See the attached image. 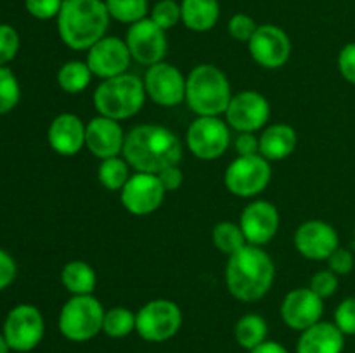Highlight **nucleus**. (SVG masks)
<instances>
[{"label":"nucleus","mask_w":355,"mask_h":353,"mask_svg":"<svg viewBox=\"0 0 355 353\" xmlns=\"http://www.w3.org/2000/svg\"><path fill=\"white\" fill-rule=\"evenodd\" d=\"M61 282L68 293L73 296L78 294H92L97 284V273L83 260H73L68 262L61 270Z\"/></svg>","instance_id":"25"},{"label":"nucleus","mask_w":355,"mask_h":353,"mask_svg":"<svg viewBox=\"0 0 355 353\" xmlns=\"http://www.w3.org/2000/svg\"><path fill=\"white\" fill-rule=\"evenodd\" d=\"M211 239H214L215 248L227 256H232L248 244L239 224H234V221H220L215 225Z\"/></svg>","instance_id":"29"},{"label":"nucleus","mask_w":355,"mask_h":353,"mask_svg":"<svg viewBox=\"0 0 355 353\" xmlns=\"http://www.w3.org/2000/svg\"><path fill=\"white\" fill-rule=\"evenodd\" d=\"M335 324L345 336H355V296H349L336 307Z\"/></svg>","instance_id":"37"},{"label":"nucleus","mask_w":355,"mask_h":353,"mask_svg":"<svg viewBox=\"0 0 355 353\" xmlns=\"http://www.w3.org/2000/svg\"><path fill=\"white\" fill-rule=\"evenodd\" d=\"M111 19L123 24H134L148 17V0H104Z\"/></svg>","instance_id":"31"},{"label":"nucleus","mask_w":355,"mask_h":353,"mask_svg":"<svg viewBox=\"0 0 355 353\" xmlns=\"http://www.w3.org/2000/svg\"><path fill=\"white\" fill-rule=\"evenodd\" d=\"M144 89L149 99L162 107H175L186 100V76L173 64L158 62L149 66L144 76Z\"/></svg>","instance_id":"15"},{"label":"nucleus","mask_w":355,"mask_h":353,"mask_svg":"<svg viewBox=\"0 0 355 353\" xmlns=\"http://www.w3.org/2000/svg\"><path fill=\"white\" fill-rule=\"evenodd\" d=\"M121 154L135 172L158 175L168 166L179 165L184 149L170 128L162 125H139L125 135Z\"/></svg>","instance_id":"1"},{"label":"nucleus","mask_w":355,"mask_h":353,"mask_svg":"<svg viewBox=\"0 0 355 353\" xmlns=\"http://www.w3.org/2000/svg\"><path fill=\"white\" fill-rule=\"evenodd\" d=\"M182 24L191 31H210L220 17L218 0H180Z\"/></svg>","instance_id":"24"},{"label":"nucleus","mask_w":355,"mask_h":353,"mask_svg":"<svg viewBox=\"0 0 355 353\" xmlns=\"http://www.w3.org/2000/svg\"><path fill=\"white\" fill-rule=\"evenodd\" d=\"M338 71L347 82L355 85V42H350L340 51Z\"/></svg>","instance_id":"40"},{"label":"nucleus","mask_w":355,"mask_h":353,"mask_svg":"<svg viewBox=\"0 0 355 353\" xmlns=\"http://www.w3.org/2000/svg\"><path fill=\"white\" fill-rule=\"evenodd\" d=\"M257 28H259V24L255 23V19L243 12L234 14L227 23V31L231 38H234L236 42H241V44H248L252 40Z\"/></svg>","instance_id":"35"},{"label":"nucleus","mask_w":355,"mask_h":353,"mask_svg":"<svg viewBox=\"0 0 355 353\" xmlns=\"http://www.w3.org/2000/svg\"><path fill=\"white\" fill-rule=\"evenodd\" d=\"M354 241H355V230H354Z\"/></svg>","instance_id":"46"},{"label":"nucleus","mask_w":355,"mask_h":353,"mask_svg":"<svg viewBox=\"0 0 355 353\" xmlns=\"http://www.w3.org/2000/svg\"><path fill=\"white\" fill-rule=\"evenodd\" d=\"M270 118V104L257 90H241L234 93L225 111V121L236 132L262 130Z\"/></svg>","instance_id":"12"},{"label":"nucleus","mask_w":355,"mask_h":353,"mask_svg":"<svg viewBox=\"0 0 355 353\" xmlns=\"http://www.w3.org/2000/svg\"><path fill=\"white\" fill-rule=\"evenodd\" d=\"M94 73L90 71L89 64L85 61H73L64 62L58 71V85L62 92L71 93H82L87 87L92 82Z\"/></svg>","instance_id":"27"},{"label":"nucleus","mask_w":355,"mask_h":353,"mask_svg":"<svg viewBox=\"0 0 355 353\" xmlns=\"http://www.w3.org/2000/svg\"><path fill=\"white\" fill-rule=\"evenodd\" d=\"M125 42H127L132 59L148 68L163 62L168 51L166 31L162 30L151 17L130 24Z\"/></svg>","instance_id":"11"},{"label":"nucleus","mask_w":355,"mask_h":353,"mask_svg":"<svg viewBox=\"0 0 355 353\" xmlns=\"http://www.w3.org/2000/svg\"><path fill=\"white\" fill-rule=\"evenodd\" d=\"M120 199L125 210L135 217H146L158 210L165 201V187L158 175L135 172L120 190Z\"/></svg>","instance_id":"13"},{"label":"nucleus","mask_w":355,"mask_h":353,"mask_svg":"<svg viewBox=\"0 0 355 353\" xmlns=\"http://www.w3.org/2000/svg\"><path fill=\"white\" fill-rule=\"evenodd\" d=\"M9 348L17 353H28L37 348L45 334V320L37 307L28 303L16 305L9 310L2 327Z\"/></svg>","instance_id":"8"},{"label":"nucleus","mask_w":355,"mask_h":353,"mask_svg":"<svg viewBox=\"0 0 355 353\" xmlns=\"http://www.w3.org/2000/svg\"><path fill=\"white\" fill-rule=\"evenodd\" d=\"M295 248L307 260H328L340 248V235L324 220H307L295 232Z\"/></svg>","instance_id":"17"},{"label":"nucleus","mask_w":355,"mask_h":353,"mask_svg":"<svg viewBox=\"0 0 355 353\" xmlns=\"http://www.w3.org/2000/svg\"><path fill=\"white\" fill-rule=\"evenodd\" d=\"M151 17L162 30H172L179 23H182V10L177 0H158L151 7Z\"/></svg>","instance_id":"33"},{"label":"nucleus","mask_w":355,"mask_h":353,"mask_svg":"<svg viewBox=\"0 0 355 353\" xmlns=\"http://www.w3.org/2000/svg\"><path fill=\"white\" fill-rule=\"evenodd\" d=\"M104 307L94 294L71 296L59 311V332L68 341L85 343L103 332Z\"/></svg>","instance_id":"6"},{"label":"nucleus","mask_w":355,"mask_h":353,"mask_svg":"<svg viewBox=\"0 0 355 353\" xmlns=\"http://www.w3.org/2000/svg\"><path fill=\"white\" fill-rule=\"evenodd\" d=\"M21 100V85L14 71L7 66H0V114H7Z\"/></svg>","instance_id":"32"},{"label":"nucleus","mask_w":355,"mask_h":353,"mask_svg":"<svg viewBox=\"0 0 355 353\" xmlns=\"http://www.w3.org/2000/svg\"><path fill=\"white\" fill-rule=\"evenodd\" d=\"M58 21V33L71 51H89L106 37L110 12L104 0H64Z\"/></svg>","instance_id":"3"},{"label":"nucleus","mask_w":355,"mask_h":353,"mask_svg":"<svg viewBox=\"0 0 355 353\" xmlns=\"http://www.w3.org/2000/svg\"><path fill=\"white\" fill-rule=\"evenodd\" d=\"M250 353H290V352L286 350V346H283L277 341H263L262 345H259Z\"/></svg>","instance_id":"44"},{"label":"nucleus","mask_w":355,"mask_h":353,"mask_svg":"<svg viewBox=\"0 0 355 353\" xmlns=\"http://www.w3.org/2000/svg\"><path fill=\"white\" fill-rule=\"evenodd\" d=\"M187 149L196 158L211 161L227 152L231 145V127L220 116H198L186 134Z\"/></svg>","instance_id":"10"},{"label":"nucleus","mask_w":355,"mask_h":353,"mask_svg":"<svg viewBox=\"0 0 355 353\" xmlns=\"http://www.w3.org/2000/svg\"><path fill=\"white\" fill-rule=\"evenodd\" d=\"M130 176V165L125 161L123 156L101 159V165L97 168V179L104 189L121 190Z\"/></svg>","instance_id":"28"},{"label":"nucleus","mask_w":355,"mask_h":353,"mask_svg":"<svg viewBox=\"0 0 355 353\" xmlns=\"http://www.w3.org/2000/svg\"><path fill=\"white\" fill-rule=\"evenodd\" d=\"M229 78L214 64H198L186 76V102L196 116H220L232 99Z\"/></svg>","instance_id":"4"},{"label":"nucleus","mask_w":355,"mask_h":353,"mask_svg":"<svg viewBox=\"0 0 355 353\" xmlns=\"http://www.w3.org/2000/svg\"><path fill=\"white\" fill-rule=\"evenodd\" d=\"M125 135L120 121L99 114L87 123L85 147L99 159L114 158L123 152Z\"/></svg>","instance_id":"20"},{"label":"nucleus","mask_w":355,"mask_h":353,"mask_svg":"<svg viewBox=\"0 0 355 353\" xmlns=\"http://www.w3.org/2000/svg\"><path fill=\"white\" fill-rule=\"evenodd\" d=\"M62 2L64 0H24V7H26L28 14L33 16L35 19L49 21L59 16Z\"/></svg>","instance_id":"38"},{"label":"nucleus","mask_w":355,"mask_h":353,"mask_svg":"<svg viewBox=\"0 0 355 353\" xmlns=\"http://www.w3.org/2000/svg\"><path fill=\"white\" fill-rule=\"evenodd\" d=\"M324 314V300L311 287H297L284 296L281 303V318L295 331H305L321 322Z\"/></svg>","instance_id":"18"},{"label":"nucleus","mask_w":355,"mask_h":353,"mask_svg":"<svg viewBox=\"0 0 355 353\" xmlns=\"http://www.w3.org/2000/svg\"><path fill=\"white\" fill-rule=\"evenodd\" d=\"M85 62L94 76L107 80L127 73L132 55L123 38L106 35L87 51Z\"/></svg>","instance_id":"16"},{"label":"nucleus","mask_w":355,"mask_h":353,"mask_svg":"<svg viewBox=\"0 0 355 353\" xmlns=\"http://www.w3.org/2000/svg\"><path fill=\"white\" fill-rule=\"evenodd\" d=\"M276 279V265L266 249L246 244L232 256L225 266V286L239 301L255 303L262 300Z\"/></svg>","instance_id":"2"},{"label":"nucleus","mask_w":355,"mask_h":353,"mask_svg":"<svg viewBox=\"0 0 355 353\" xmlns=\"http://www.w3.org/2000/svg\"><path fill=\"white\" fill-rule=\"evenodd\" d=\"M87 125L73 113H61L51 121L47 130L49 145L61 156H75L85 147Z\"/></svg>","instance_id":"21"},{"label":"nucleus","mask_w":355,"mask_h":353,"mask_svg":"<svg viewBox=\"0 0 355 353\" xmlns=\"http://www.w3.org/2000/svg\"><path fill=\"white\" fill-rule=\"evenodd\" d=\"M234 149L238 156L260 154V137L252 132H239L234 138Z\"/></svg>","instance_id":"42"},{"label":"nucleus","mask_w":355,"mask_h":353,"mask_svg":"<svg viewBox=\"0 0 355 353\" xmlns=\"http://www.w3.org/2000/svg\"><path fill=\"white\" fill-rule=\"evenodd\" d=\"M17 275V265L16 260L6 251V249L0 248V293L3 289L10 286L14 282Z\"/></svg>","instance_id":"41"},{"label":"nucleus","mask_w":355,"mask_h":353,"mask_svg":"<svg viewBox=\"0 0 355 353\" xmlns=\"http://www.w3.org/2000/svg\"><path fill=\"white\" fill-rule=\"evenodd\" d=\"M279 211L270 201L259 199L250 203L243 210L239 227L245 234L248 244L266 246L276 237L279 230Z\"/></svg>","instance_id":"19"},{"label":"nucleus","mask_w":355,"mask_h":353,"mask_svg":"<svg viewBox=\"0 0 355 353\" xmlns=\"http://www.w3.org/2000/svg\"><path fill=\"white\" fill-rule=\"evenodd\" d=\"M267 334H269V327L262 315L259 314H246L236 322L234 325V338L241 348L255 350L257 346L267 341Z\"/></svg>","instance_id":"26"},{"label":"nucleus","mask_w":355,"mask_h":353,"mask_svg":"<svg viewBox=\"0 0 355 353\" xmlns=\"http://www.w3.org/2000/svg\"><path fill=\"white\" fill-rule=\"evenodd\" d=\"M137 315L125 307H114L106 310L103 320V332L110 338L120 339L127 338L135 331Z\"/></svg>","instance_id":"30"},{"label":"nucleus","mask_w":355,"mask_h":353,"mask_svg":"<svg viewBox=\"0 0 355 353\" xmlns=\"http://www.w3.org/2000/svg\"><path fill=\"white\" fill-rule=\"evenodd\" d=\"M135 315V331L149 343L168 341L182 327V310L175 301L165 298L148 301Z\"/></svg>","instance_id":"7"},{"label":"nucleus","mask_w":355,"mask_h":353,"mask_svg":"<svg viewBox=\"0 0 355 353\" xmlns=\"http://www.w3.org/2000/svg\"><path fill=\"white\" fill-rule=\"evenodd\" d=\"M253 61L266 69L283 68L291 55V40L283 28L276 24H259L255 35L248 42Z\"/></svg>","instance_id":"14"},{"label":"nucleus","mask_w":355,"mask_h":353,"mask_svg":"<svg viewBox=\"0 0 355 353\" xmlns=\"http://www.w3.org/2000/svg\"><path fill=\"white\" fill-rule=\"evenodd\" d=\"M345 334L335 322H318L302 331L297 343V353H342Z\"/></svg>","instance_id":"22"},{"label":"nucleus","mask_w":355,"mask_h":353,"mask_svg":"<svg viewBox=\"0 0 355 353\" xmlns=\"http://www.w3.org/2000/svg\"><path fill=\"white\" fill-rule=\"evenodd\" d=\"M21 47L19 33L14 26L0 23V66H7L17 55Z\"/></svg>","instance_id":"34"},{"label":"nucleus","mask_w":355,"mask_h":353,"mask_svg":"<svg viewBox=\"0 0 355 353\" xmlns=\"http://www.w3.org/2000/svg\"><path fill=\"white\" fill-rule=\"evenodd\" d=\"M309 287H311L318 296H321L322 300L331 298L333 294L338 291V275H336L335 272H331L329 269L319 270V272H315L314 275L311 277Z\"/></svg>","instance_id":"36"},{"label":"nucleus","mask_w":355,"mask_h":353,"mask_svg":"<svg viewBox=\"0 0 355 353\" xmlns=\"http://www.w3.org/2000/svg\"><path fill=\"white\" fill-rule=\"evenodd\" d=\"M10 348H9V343H7L6 336H3V332H0V353H9Z\"/></svg>","instance_id":"45"},{"label":"nucleus","mask_w":355,"mask_h":353,"mask_svg":"<svg viewBox=\"0 0 355 353\" xmlns=\"http://www.w3.org/2000/svg\"><path fill=\"white\" fill-rule=\"evenodd\" d=\"M328 265H329V270L335 272L336 275H349V273L354 270L355 258L349 249L338 248L328 258Z\"/></svg>","instance_id":"39"},{"label":"nucleus","mask_w":355,"mask_h":353,"mask_svg":"<svg viewBox=\"0 0 355 353\" xmlns=\"http://www.w3.org/2000/svg\"><path fill=\"white\" fill-rule=\"evenodd\" d=\"M298 144L297 132L286 123H274L260 135V156L267 161H281L293 154Z\"/></svg>","instance_id":"23"},{"label":"nucleus","mask_w":355,"mask_h":353,"mask_svg":"<svg viewBox=\"0 0 355 353\" xmlns=\"http://www.w3.org/2000/svg\"><path fill=\"white\" fill-rule=\"evenodd\" d=\"M158 179L159 182H162V185L165 187L166 192H170V190H177L180 185H182L184 173L179 165H173V166H168V168H165L163 172H159Z\"/></svg>","instance_id":"43"},{"label":"nucleus","mask_w":355,"mask_h":353,"mask_svg":"<svg viewBox=\"0 0 355 353\" xmlns=\"http://www.w3.org/2000/svg\"><path fill=\"white\" fill-rule=\"evenodd\" d=\"M272 166L263 156H238L224 173V183L238 197H255L267 189Z\"/></svg>","instance_id":"9"},{"label":"nucleus","mask_w":355,"mask_h":353,"mask_svg":"<svg viewBox=\"0 0 355 353\" xmlns=\"http://www.w3.org/2000/svg\"><path fill=\"white\" fill-rule=\"evenodd\" d=\"M146 99L148 93L144 80L130 73L103 80L94 92V106L97 113L116 121L135 116L144 107Z\"/></svg>","instance_id":"5"}]
</instances>
